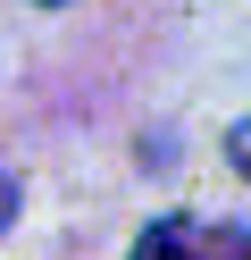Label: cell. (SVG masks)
I'll use <instances>...</instances> for the list:
<instances>
[{
  "label": "cell",
  "instance_id": "obj_1",
  "mask_svg": "<svg viewBox=\"0 0 251 260\" xmlns=\"http://www.w3.org/2000/svg\"><path fill=\"white\" fill-rule=\"evenodd\" d=\"M134 260H251L243 218H151Z\"/></svg>",
  "mask_w": 251,
  "mask_h": 260
},
{
  "label": "cell",
  "instance_id": "obj_2",
  "mask_svg": "<svg viewBox=\"0 0 251 260\" xmlns=\"http://www.w3.org/2000/svg\"><path fill=\"white\" fill-rule=\"evenodd\" d=\"M17 218V176H0V226Z\"/></svg>",
  "mask_w": 251,
  "mask_h": 260
}]
</instances>
